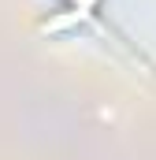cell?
I'll return each instance as SVG.
<instances>
[{
    "instance_id": "cell-2",
    "label": "cell",
    "mask_w": 156,
    "mask_h": 160,
    "mask_svg": "<svg viewBox=\"0 0 156 160\" xmlns=\"http://www.w3.org/2000/svg\"><path fill=\"white\" fill-rule=\"evenodd\" d=\"M63 8H75V11H85V15H93L97 8H100V0H60Z\"/></svg>"
},
{
    "instance_id": "cell-1",
    "label": "cell",
    "mask_w": 156,
    "mask_h": 160,
    "mask_svg": "<svg viewBox=\"0 0 156 160\" xmlns=\"http://www.w3.org/2000/svg\"><path fill=\"white\" fill-rule=\"evenodd\" d=\"M89 15L85 11H75V8H63L60 15H48L45 22H41V30L45 34H63V30H71V26H82Z\"/></svg>"
}]
</instances>
